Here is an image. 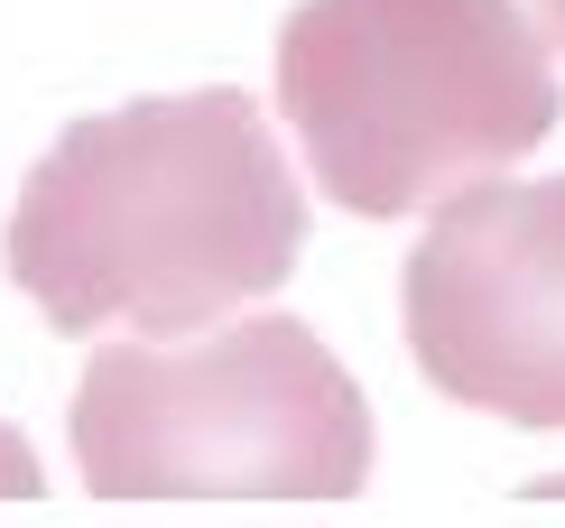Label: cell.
I'll use <instances>...</instances> for the list:
<instances>
[{
  "mask_svg": "<svg viewBox=\"0 0 565 528\" xmlns=\"http://www.w3.org/2000/svg\"><path fill=\"white\" fill-rule=\"evenodd\" d=\"M537 19H547V38L565 46V0H537Z\"/></svg>",
  "mask_w": 565,
  "mask_h": 528,
  "instance_id": "6",
  "label": "cell"
},
{
  "mask_svg": "<svg viewBox=\"0 0 565 528\" xmlns=\"http://www.w3.org/2000/svg\"><path fill=\"white\" fill-rule=\"evenodd\" d=\"M38 492H46V473H38L29 436H10V426H0V500H38Z\"/></svg>",
  "mask_w": 565,
  "mask_h": 528,
  "instance_id": "5",
  "label": "cell"
},
{
  "mask_svg": "<svg viewBox=\"0 0 565 528\" xmlns=\"http://www.w3.org/2000/svg\"><path fill=\"white\" fill-rule=\"evenodd\" d=\"M278 103L306 177L362 223L427 213L556 130V65L520 0H297Z\"/></svg>",
  "mask_w": 565,
  "mask_h": 528,
  "instance_id": "2",
  "label": "cell"
},
{
  "mask_svg": "<svg viewBox=\"0 0 565 528\" xmlns=\"http://www.w3.org/2000/svg\"><path fill=\"white\" fill-rule=\"evenodd\" d=\"M306 186L250 93H158L65 122L10 213V278L65 334H204L288 287Z\"/></svg>",
  "mask_w": 565,
  "mask_h": 528,
  "instance_id": "1",
  "label": "cell"
},
{
  "mask_svg": "<svg viewBox=\"0 0 565 528\" xmlns=\"http://www.w3.org/2000/svg\"><path fill=\"white\" fill-rule=\"evenodd\" d=\"M398 316L436 399L565 426V177L455 186L408 251Z\"/></svg>",
  "mask_w": 565,
  "mask_h": 528,
  "instance_id": "4",
  "label": "cell"
},
{
  "mask_svg": "<svg viewBox=\"0 0 565 528\" xmlns=\"http://www.w3.org/2000/svg\"><path fill=\"white\" fill-rule=\"evenodd\" d=\"M75 464L103 500H352L371 399L297 316L139 334L84 362Z\"/></svg>",
  "mask_w": 565,
  "mask_h": 528,
  "instance_id": "3",
  "label": "cell"
}]
</instances>
